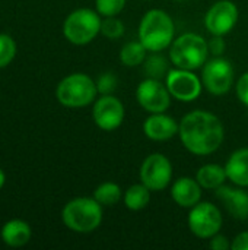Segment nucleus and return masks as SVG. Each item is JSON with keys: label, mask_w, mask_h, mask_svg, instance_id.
Instances as JSON below:
<instances>
[{"label": "nucleus", "mask_w": 248, "mask_h": 250, "mask_svg": "<svg viewBox=\"0 0 248 250\" xmlns=\"http://www.w3.org/2000/svg\"><path fill=\"white\" fill-rule=\"evenodd\" d=\"M178 135L189 152L194 155H209L222 145L225 129L221 119L213 113L194 110L181 119Z\"/></svg>", "instance_id": "1"}, {"label": "nucleus", "mask_w": 248, "mask_h": 250, "mask_svg": "<svg viewBox=\"0 0 248 250\" xmlns=\"http://www.w3.org/2000/svg\"><path fill=\"white\" fill-rule=\"evenodd\" d=\"M175 38L172 18L161 9H151L139 23V41L148 51L158 53L168 48Z\"/></svg>", "instance_id": "2"}, {"label": "nucleus", "mask_w": 248, "mask_h": 250, "mask_svg": "<svg viewBox=\"0 0 248 250\" xmlns=\"http://www.w3.org/2000/svg\"><path fill=\"white\" fill-rule=\"evenodd\" d=\"M208 41L194 32H186L174 38L172 44L170 45V60L175 67L180 69H200L208 62Z\"/></svg>", "instance_id": "3"}, {"label": "nucleus", "mask_w": 248, "mask_h": 250, "mask_svg": "<svg viewBox=\"0 0 248 250\" xmlns=\"http://www.w3.org/2000/svg\"><path fill=\"white\" fill-rule=\"evenodd\" d=\"M63 223L76 233H91L102 223V205L95 198H76L66 204Z\"/></svg>", "instance_id": "4"}, {"label": "nucleus", "mask_w": 248, "mask_h": 250, "mask_svg": "<svg viewBox=\"0 0 248 250\" xmlns=\"http://www.w3.org/2000/svg\"><path fill=\"white\" fill-rule=\"evenodd\" d=\"M98 94L96 82L85 73H72L57 86L56 95L60 104L70 108L86 107L95 101Z\"/></svg>", "instance_id": "5"}, {"label": "nucleus", "mask_w": 248, "mask_h": 250, "mask_svg": "<svg viewBox=\"0 0 248 250\" xmlns=\"http://www.w3.org/2000/svg\"><path fill=\"white\" fill-rule=\"evenodd\" d=\"M99 13L91 9H77L72 12L63 25L64 37L76 45L89 44L101 32Z\"/></svg>", "instance_id": "6"}, {"label": "nucleus", "mask_w": 248, "mask_h": 250, "mask_svg": "<svg viewBox=\"0 0 248 250\" xmlns=\"http://www.w3.org/2000/svg\"><path fill=\"white\" fill-rule=\"evenodd\" d=\"M234 66L225 57L208 60L202 69V83L212 95H224L234 85Z\"/></svg>", "instance_id": "7"}, {"label": "nucleus", "mask_w": 248, "mask_h": 250, "mask_svg": "<svg viewBox=\"0 0 248 250\" xmlns=\"http://www.w3.org/2000/svg\"><path fill=\"white\" fill-rule=\"evenodd\" d=\"M224 218L221 209L210 202H199L189 214L190 231L199 239H210L222 229Z\"/></svg>", "instance_id": "8"}, {"label": "nucleus", "mask_w": 248, "mask_h": 250, "mask_svg": "<svg viewBox=\"0 0 248 250\" xmlns=\"http://www.w3.org/2000/svg\"><path fill=\"white\" fill-rule=\"evenodd\" d=\"M139 176L152 192L164 190L172 180V164L164 154L153 152L143 160Z\"/></svg>", "instance_id": "9"}, {"label": "nucleus", "mask_w": 248, "mask_h": 250, "mask_svg": "<svg viewBox=\"0 0 248 250\" xmlns=\"http://www.w3.org/2000/svg\"><path fill=\"white\" fill-rule=\"evenodd\" d=\"M165 85L171 97L183 103H191L197 100L203 88V83L200 82L199 76L193 73V70L180 69V67L172 69L167 73Z\"/></svg>", "instance_id": "10"}, {"label": "nucleus", "mask_w": 248, "mask_h": 250, "mask_svg": "<svg viewBox=\"0 0 248 250\" xmlns=\"http://www.w3.org/2000/svg\"><path fill=\"white\" fill-rule=\"evenodd\" d=\"M136 100L148 113H164L171 105V94L159 79L148 78L137 85Z\"/></svg>", "instance_id": "11"}, {"label": "nucleus", "mask_w": 248, "mask_h": 250, "mask_svg": "<svg viewBox=\"0 0 248 250\" xmlns=\"http://www.w3.org/2000/svg\"><path fill=\"white\" fill-rule=\"evenodd\" d=\"M238 22V7L231 0H218L205 16V26L212 35H227Z\"/></svg>", "instance_id": "12"}, {"label": "nucleus", "mask_w": 248, "mask_h": 250, "mask_svg": "<svg viewBox=\"0 0 248 250\" xmlns=\"http://www.w3.org/2000/svg\"><path fill=\"white\" fill-rule=\"evenodd\" d=\"M92 117L99 129L107 132L115 130L124 120V105L117 97L111 94L102 95L94 104Z\"/></svg>", "instance_id": "13"}, {"label": "nucleus", "mask_w": 248, "mask_h": 250, "mask_svg": "<svg viewBox=\"0 0 248 250\" xmlns=\"http://www.w3.org/2000/svg\"><path fill=\"white\" fill-rule=\"evenodd\" d=\"M216 198L224 205L227 212L235 220H248V192L241 186L232 188L222 185L216 189Z\"/></svg>", "instance_id": "14"}, {"label": "nucleus", "mask_w": 248, "mask_h": 250, "mask_svg": "<svg viewBox=\"0 0 248 250\" xmlns=\"http://www.w3.org/2000/svg\"><path fill=\"white\" fill-rule=\"evenodd\" d=\"M180 123L164 113H152L143 123V132L151 141L162 142L178 135Z\"/></svg>", "instance_id": "15"}, {"label": "nucleus", "mask_w": 248, "mask_h": 250, "mask_svg": "<svg viewBox=\"0 0 248 250\" xmlns=\"http://www.w3.org/2000/svg\"><path fill=\"white\" fill-rule=\"evenodd\" d=\"M202 189L196 179L180 177L171 188V198L181 208H193L202 199Z\"/></svg>", "instance_id": "16"}, {"label": "nucleus", "mask_w": 248, "mask_h": 250, "mask_svg": "<svg viewBox=\"0 0 248 250\" xmlns=\"http://www.w3.org/2000/svg\"><path fill=\"white\" fill-rule=\"evenodd\" d=\"M228 180L235 186L248 188V148L237 149L231 154L225 164Z\"/></svg>", "instance_id": "17"}, {"label": "nucleus", "mask_w": 248, "mask_h": 250, "mask_svg": "<svg viewBox=\"0 0 248 250\" xmlns=\"http://www.w3.org/2000/svg\"><path fill=\"white\" fill-rule=\"evenodd\" d=\"M1 239L12 248L23 246L31 239V227L22 220H12L1 229Z\"/></svg>", "instance_id": "18"}, {"label": "nucleus", "mask_w": 248, "mask_h": 250, "mask_svg": "<svg viewBox=\"0 0 248 250\" xmlns=\"http://www.w3.org/2000/svg\"><path fill=\"white\" fill-rule=\"evenodd\" d=\"M228 176L225 167L219 164H205L196 173V180L203 189L208 190H216L218 188L225 185Z\"/></svg>", "instance_id": "19"}, {"label": "nucleus", "mask_w": 248, "mask_h": 250, "mask_svg": "<svg viewBox=\"0 0 248 250\" xmlns=\"http://www.w3.org/2000/svg\"><path fill=\"white\" fill-rule=\"evenodd\" d=\"M151 192L152 190L142 182L137 185H132L123 195L126 208L130 211H140L146 208L151 202Z\"/></svg>", "instance_id": "20"}, {"label": "nucleus", "mask_w": 248, "mask_h": 250, "mask_svg": "<svg viewBox=\"0 0 248 250\" xmlns=\"http://www.w3.org/2000/svg\"><path fill=\"white\" fill-rule=\"evenodd\" d=\"M146 47L140 41H132L123 45L120 51V60L127 67H134L146 60Z\"/></svg>", "instance_id": "21"}, {"label": "nucleus", "mask_w": 248, "mask_h": 250, "mask_svg": "<svg viewBox=\"0 0 248 250\" xmlns=\"http://www.w3.org/2000/svg\"><path fill=\"white\" fill-rule=\"evenodd\" d=\"M121 196H123L121 188L114 182H105L99 185L94 192V198L102 207H114L115 204H118Z\"/></svg>", "instance_id": "22"}, {"label": "nucleus", "mask_w": 248, "mask_h": 250, "mask_svg": "<svg viewBox=\"0 0 248 250\" xmlns=\"http://www.w3.org/2000/svg\"><path fill=\"white\" fill-rule=\"evenodd\" d=\"M101 34L108 40H118L124 35V23L115 16H105L101 22Z\"/></svg>", "instance_id": "23"}, {"label": "nucleus", "mask_w": 248, "mask_h": 250, "mask_svg": "<svg viewBox=\"0 0 248 250\" xmlns=\"http://www.w3.org/2000/svg\"><path fill=\"white\" fill-rule=\"evenodd\" d=\"M145 70L149 78H155V79L167 76L165 73L170 72L168 66H167V60L159 54H153V56L148 57V60L145 63Z\"/></svg>", "instance_id": "24"}, {"label": "nucleus", "mask_w": 248, "mask_h": 250, "mask_svg": "<svg viewBox=\"0 0 248 250\" xmlns=\"http://www.w3.org/2000/svg\"><path fill=\"white\" fill-rule=\"evenodd\" d=\"M16 53V44L12 37L6 34H0V67L7 66Z\"/></svg>", "instance_id": "25"}, {"label": "nucleus", "mask_w": 248, "mask_h": 250, "mask_svg": "<svg viewBox=\"0 0 248 250\" xmlns=\"http://www.w3.org/2000/svg\"><path fill=\"white\" fill-rule=\"evenodd\" d=\"M127 0H96V12L101 16H117Z\"/></svg>", "instance_id": "26"}, {"label": "nucleus", "mask_w": 248, "mask_h": 250, "mask_svg": "<svg viewBox=\"0 0 248 250\" xmlns=\"http://www.w3.org/2000/svg\"><path fill=\"white\" fill-rule=\"evenodd\" d=\"M117 86V78L113 73H102L98 81H96V88L98 92H101L102 95L111 94Z\"/></svg>", "instance_id": "27"}, {"label": "nucleus", "mask_w": 248, "mask_h": 250, "mask_svg": "<svg viewBox=\"0 0 248 250\" xmlns=\"http://www.w3.org/2000/svg\"><path fill=\"white\" fill-rule=\"evenodd\" d=\"M235 89H237V95L240 98V101L247 105L248 107V72L243 73L238 81H237V85H235Z\"/></svg>", "instance_id": "28"}, {"label": "nucleus", "mask_w": 248, "mask_h": 250, "mask_svg": "<svg viewBox=\"0 0 248 250\" xmlns=\"http://www.w3.org/2000/svg\"><path fill=\"white\" fill-rule=\"evenodd\" d=\"M208 45H209V53H212L215 57L222 56L225 48H227L224 37H221V35H213V38L208 42Z\"/></svg>", "instance_id": "29"}, {"label": "nucleus", "mask_w": 248, "mask_h": 250, "mask_svg": "<svg viewBox=\"0 0 248 250\" xmlns=\"http://www.w3.org/2000/svg\"><path fill=\"white\" fill-rule=\"evenodd\" d=\"M209 248L212 250H229L231 249V242L227 236H222L218 233L213 237H210Z\"/></svg>", "instance_id": "30"}, {"label": "nucleus", "mask_w": 248, "mask_h": 250, "mask_svg": "<svg viewBox=\"0 0 248 250\" xmlns=\"http://www.w3.org/2000/svg\"><path fill=\"white\" fill-rule=\"evenodd\" d=\"M232 250H248V231H243L231 242Z\"/></svg>", "instance_id": "31"}, {"label": "nucleus", "mask_w": 248, "mask_h": 250, "mask_svg": "<svg viewBox=\"0 0 248 250\" xmlns=\"http://www.w3.org/2000/svg\"><path fill=\"white\" fill-rule=\"evenodd\" d=\"M3 185H4V173L0 170V189L3 188Z\"/></svg>", "instance_id": "32"}]
</instances>
